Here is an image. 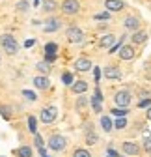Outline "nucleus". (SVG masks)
<instances>
[{
  "mask_svg": "<svg viewBox=\"0 0 151 157\" xmlns=\"http://www.w3.org/2000/svg\"><path fill=\"white\" fill-rule=\"evenodd\" d=\"M54 58H56V54H47V58H45V60H47V62H52Z\"/></svg>",
  "mask_w": 151,
  "mask_h": 157,
  "instance_id": "obj_40",
  "label": "nucleus"
},
{
  "mask_svg": "<svg viewBox=\"0 0 151 157\" xmlns=\"http://www.w3.org/2000/svg\"><path fill=\"white\" fill-rule=\"evenodd\" d=\"M144 148H145V151L151 153V140H145V142H144Z\"/></svg>",
  "mask_w": 151,
  "mask_h": 157,
  "instance_id": "obj_38",
  "label": "nucleus"
},
{
  "mask_svg": "<svg viewBox=\"0 0 151 157\" xmlns=\"http://www.w3.org/2000/svg\"><path fill=\"white\" fill-rule=\"evenodd\" d=\"M86 105H88V99H86V97H79V99H77V110H79V112H84V110H86Z\"/></svg>",
  "mask_w": 151,
  "mask_h": 157,
  "instance_id": "obj_18",
  "label": "nucleus"
},
{
  "mask_svg": "<svg viewBox=\"0 0 151 157\" xmlns=\"http://www.w3.org/2000/svg\"><path fill=\"white\" fill-rule=\"evenodd\" d=\"M112 114H114V116H125L127 114V109H114V110H112Z\"/></svg>",
  "mask_w": 151,
  "mask_h": 157,
  "instance_id": "obj_30",
  "label": "nucleus"
},
{
  "mask_svg": "<svg viewBox=\"0 0 151 157\" xmlns=\"http://www.w3.org/2000/svg\"><path fill=\"white\" fill-rule=\"evenodd\" d=\"M145 39H147V36H145L144 32H136V34L133 36V41H134V43H144Z\"/></svg>",
  "mask_w": 151,
  "mask_h": 157,
  "instance_id": "obj_21",
  "label": "nucleus"
},
{
  "mask_svg": "<svg viewBox=\"0 0 151 157\" xmlns=\"http://www.w3.org/2000/svg\"><path fill=\"white\" fill-rule=\"evenodd\" d=\"M101 99H103V97H99V95H93V97H91L93 110H95L97 114H99V112H101V109H103V103H101Z\"/></svg>",
  "mask_w": 151,
  "mask_h": 157,
  "instance_id": "obj_15",
  "label": "nucleus"
},
{
  "mask_svg": "<svg viewBox=\"0 0 151 157\" xmlns=\"http://www.w3.org/2000/svg\"><path fill=\"white\" fill-rule=\"evenodd\" d=\"M105 6H106V10H108V11H121L125 4L121 2V0H106Z\"/></svg>",
  "mask_w": 151,
  "mask_h": 157,
  "instance_id": "obj_7",
  "label": "nucleus"
},
{
  "mask_svg": "<svg viewBox=\"0 0 151 157\" xmlns=\"http://www.w3.org/2000/svg\"><path fill=\"white\" fill-rule=\"evenodd\" d=\"M108 17H110L108 13H97V15H95V19H97V21H106Z\"/></svg>",
  "mask_w": 151,
  "mask_h": 157,
  "instance_id": "obj_32",
  "label": "nucleus"
},
{
  "mask_svg": "<svg viewBox=\"0 0 151 157\" xmlns=\"http://www.w3.org/2000/svg\"><path fill=\"white\" fill-rule=\"evenodd\" d=\"M0 114H2L4 118H9V109L8 107H0Z\"/></svg>",
  "mask_w": 151,
  "mask_h": 157,
  "instance_id": "obj_33",
  "label": "nucleus"
},
{
  "mask_svg": "<svg viewBox=\"0 0 151 157\" xmlns=\"http://www.w3.org/2000/svg\"><path fill=\"white\" fill-rule=\"evenodd\" d=\"M123 151L129 153V155H136L140 150H138V146H136L134 142H125V144H123Z\"/></svg>",
  "mask_w": 151,
  "mask_h": 157,
  "instance_id": "obj_12",
  "label": "nucleus"
},
{
  "mask_svg": "<svg viewBox=\"0 0 151 157\" xmlns=\"http://www.w3.org/2000/svg\"><path fill=\"white\" fill-rule=\"evenodd\" d=\"M37 69H39L41 73H49L50 71V62H39V64H37Z\"/></svg>",
  "mask_w": 151,
  "mask_h": 157,
  "instance_id": "obj_24",
  "label": "nucleus"
},
{
  "mask_svg": "<svg viewBox=\"0 0 151 157\" xmlns=\"http://www.w3.org/2000/svg\"><path fill=\"white\" fill-rule=\"evenodd\" d=\"M93 75H95V81L99 82V78H101V71H99V67H95V69H93Z\"/></svg>",
  "mask_w": 151,
  "mask_h": 157,
  "instance_id": "obj_37",
  "label": "nucleus"
},
{
  "mask_svg": "<svg viewBox=\"0 0 151 157\" xmlns=\"http://www.w3.org/2000/svg\"><path fill=\"white\" fill-rule=\"evenodd\" d=\"M101 125H103L105 131H112V122H110L108 116H103V118H101Z\"/></svg>",
  "mask_w": 151,
  "mask_h": 157,
  "instance_id": "obj_19",
  "label": "nucleus"
},
{
  "mask_svg": "<svg viewBox=\"0 0 151 157\" xmlns=\"http://www.w3.org/2000/svg\"><path fill=\"white\" fill-rule=\"evenodd\" d=\"M138 19L136 17H127L125 19V28H129V30H136L138 28Z\"/></svg>",
  "mask_w": 151,
  "mask_h": 157,
  "instance_id": "obj_14",
  "label": "nucleus"
},
{
  "mask_svg": "<svg viewBox=\"0 0 151 157\" xmlns=\"http://www.w3.org/2000/svg\"><path fill=\"white\" fill-rule=\"evenodd\" d=\"M30 6H28V2H26V0H24V2H19L17 4V10H21V11H26Z\"/></svg>",
  "mask_w": 151,
  "mask_h": 157,
  "instance_id": "obj_31",
  "label": "nucleus"
},
{
  "mask_svg": "<svg viewBox=\"0 0 151 157\" xmlns=\"http://www.w3.org/2000/svg\"><path fill=\"white\" fill-rule=\"evenodd\" d=\"M32 45H34V39H28V41L24 43V47H32Z\"/></svg>",
  "mask_w": 151,
  "mask_h": 157,
  "instance_id": "obj_42",
  "label": "nucleus"
},
{
  "mask_svg": "<svg viewBox=\"0 0 151 157\" xmlns=\"http://www.w3.org/2000/svg\"><path fill=\"white\" fill-rule=\"evenodd\" d=\"M105 75H106L108 78H120V77H121V73H120V69H118V67H106Z\"/></svg>",
  "mask_w": 151,
  "mask_h": 157,
  "instance_id": "obj_16",
  "label": "nucleus"
},
{
  "mask_svg": "<svg viewBox=\"0 0 151 157\" xmlns=\"http://www.w3.org/2000/svg\"><path fill=\"white\" fill-rule=\"evenodd\" d=\"M0 43H2V47H4V51H6L8 54H15V52L19 51L17 41L13 39V36H9V34H4L2 37H0Z\"/></svg>",
  "mask_w": 151,
  "mask_h": 157,
  "instance_id": "obj_1",
  "label": "nucleus"
},
{
  "mask_svg": "<svg viewBox=\"0 0 151 157\" xmlns=\"http://www.w3.org/2000/svg\"><path fill=\"white\" fill-rule=\"evenodd\" d=\"M34 6H39V0H34Z\"/></svg>",
  "mask_w": 151,
  "mask_h": 157,
  "instance_id": "obj_44",
  "label": "nucleus"
},
{
  "mask_svg": "<svg viewBox=\"0 0 151 157\" xmlns=\"http://www.w3.org/2000/svg\"><path fill=\"white\" fill-rule=\"evenodd\" d=\"M17 153H19V157H32V150H30L28 146L19 148V150H17Z\"/></svg>",
  "mask_w": 151,
  "mask_h": 157,
  "instance_id": "obj_20",
  "label": "nucleus"
},
{
  "mask_svg": "<svg viewBox=\"0 0 151 157\" xmlns=\"http://www.w3.org/2000/svg\"><path fill=\"white\" fill-rule=\"evenodd\" d=\"M120 56L123 58V60H131V58L134 56V49L131 47V45H123V47L120 49Z\"/></svg>",
  "mask_w": 151,
  "mask_h": 157,
  "instance_id": "obj_10",
  "label": "nucleus"
},
{
  "mask_svg": "<svg viewBox=\"0 0 151 157\" xmlns=\"http://www.w3.org/2000/svg\"><path fill=\"white\" fill-rule=\"evenodd\" d=\"M28 127H30V131L35 135V131H37V122H35V118H34V116L28 118Z\"/></svg>",
  "mask_w": 151,
  "mask_h": 157,
  "instance_id": "obj_25",
  "label": "nucleus"
},
{
  "mask_svg": "<svg viewBox=\"0 0 151 157\" xmlns=\"http://www.w3.org/2000/svg\"><path fill=\"white\" fill-rule=\"evenodd\" d=\"M114 101H116V105H118V107L127 109V107H129V103H131V94H129V92H125V90H121V92H118V94H116Z\"/></svg>",
  "mask_w": 151,
  "mask_h": 157,
  "instance_id": "obj_4",
  "label": "nucleus"
},
{
  "mask_svg": "<svg viewBox=\"0 0 151 157\" xmlns=\"http://www.w3.org/2000/svg\"><path fill=\"white\" fill-rule=\"evenodd\" d=\"M71 90H73L75 94H84V92L88 90V82H84V81H77V82L71 86Z\"/></svg>",
  "mask_w": 151,
  "mask_h": 157,
  "instance_id": "obj_11",
  "label": "nucleus"
},
{
  "mask_svg": "<svg viewBox=\"0 0 151 157\" xmlns=\"http://www.w3.org/2000/svg\"><path fill=\"white\" fill-rule=\"evenodd\" d=\"M58 28H60L58 19H50V21H47V25H45V32H56Z\"/></svg>",
  "mask_w": 151,
  "mask_h": 157,
  "instance_id": "obj_13",
  "label": "nucleus"
},
{
  "mask_svg": "<svg viewBox=\"0 0 151 157\" xmlns=\"http://www.w3.org/2000/svg\"><path fill=\"white\" fill-rule=\"evenodd\" d=\"M80 10V4L77 2V0H64V4H62V11L65 15H75Z\"/></svg>",
  "mask_w": 151,
  "mask_h": 157,
  "instance_id": "obj_3",
  "label": "nucleus"
},
{
  "mask_svg": "<svg viewBox=\"0 0 151 157\" xmlns=\"http://www.w3.org/2000/svg\"><path fill=\"white\" fill-rule=\"evenodd\" d=\"M65 144H67V140L64 139V136H60V135H54V136L49 139V148L54 150V151H62L65 148Z\"/></svg>",
  "mask_w": 151,
  "mask_h": 157,
  "instance_id": "obj_2",
  "label": "nucleus"
},
{
  "mask_svg": "<svg viewBox=\"0 0 151 157\" xmlns=\"http://www.w3.org/2000/svg\"><path fill=\"white\" fill-rule=\"evenodd\" d=\"M75 69L77 71H90L91 69V62L88 60V58H80V60L75 62Z\"/></svg>",
  "mask_w": 151,
  "mask_h": 157,
  "instance_id": "obj_8",
  "label": "nucleus"
},
{
  "mask_svg": "<svg viewBox=\"0 0 151 157\" xmlns=\"http://www.w3.org/2000/svg\"><path fill=\"white\" fill-rule=\"evenodd\" d=\"M125 125H127V120H125L123 116L120 118V120H118L116 124H114V127H116V129H121V127H125Z\"/></svg>",
  "mask_w": 151,
  "mask_h": 157,
  "instance_id": "obj_29",
  "label": "nucleus"
},
{
  "mask_svg": "<svg viewBox=\"0 0 151 157\" xmlns=\"http://www.w3.org/2000/svg\"><path fill=\"white\" fill-rule=\"evenodd\" d=\"M67 39H69L71 43H79V41H82V39H84V34H82L80 28L71 26V28H67Z\"/></svg>",
  "mask_w": 151,
  "mask_h": 157,
  "instance_id": "obj_5",
  "label": "nucleus"
},
{
  "mask_svg": "<svg viewBox=\"0 0 151 157\" xmlns=\"http://www.w3.org/2000/svg\"><path fill=\"white\" fill-rule=\"evenodd\" d=\"M43 10L45 11H54L56 10V2H54V0H45V2H43Z\"/></svg>",
  "mask_w": 151,
  "mask_h": 157,
  "instance_id": "obj_22",
  "label": "nucleus"
},
{
  "mask_svg": "<svg viewBox=\"0 0 151 157\" xmlns=\"http://www.w3.org/2000/svg\"><path fill=\"white\" fill-rule=\"evenodd\" d=\"M35 146L37 148H43V139H41L39 135H35Z\"/></svg>",
  "mask_w": 151,
  "mask_h": 157,
  "instance_id": "obj_36",
  "label": "nucleus"
},
{
  "mask_svg": "<svg viewBox=\"0 0 151 157\" xmlns=\"http://www.w3.org/2000/svg\"><path fill=\"white\" fill-rule=\"evenodd\" d=\"M56 120V109L54 107H47L41 110V122L43 124H52Z\"/></svg>",
  "mask_w": 151,
  "mask_h": 157,
  "instance_id": "obj_6",
  "label": "nucleus"
},
{
  "mask_svg": "<svg viewBox=\"0 0 151 157\" xmlns=\"http://www.w3.org/2000/svg\"><path fill=\"white\" fill-rule=\"evenodd\" d=\"M149 105H151V99H142V101L138 103V107H140V109H144V107H149Z\"/></svg>",
  "mask_w": 151,
  "mask_h": 157,
  "instance_id": "obj_35",
  "label": "nucleus"
},
{
  "mask_svg": "<svg viewBox=\"0 0 151 157\" xmlns=\"http://www.w3.org/2000/svg\"><path fill=\"white\" fill-rule=\"evenodd\" d=\"M147 118H149V120H151V109L147 110Z\"/></svg>",
  "mask_w": 151,
  "mask_h": 157,
  "instance_id": "obj_43",
  "label": "nucleus"
},
{
  "mask_svg": "<svg viewBox=\"0 0 151 157\" xmlns=\"http://www.w3.org/2000/svg\"><path fill=\"white\" fill-rule=\"evenodd\" d=\"M56 51H58V45L56 43H47L45 45V54H56Z\"/></svg>",
  "mask_w": 151,
  "mask_h": 157,
  "instance_id": "obj_23",
  "label": "nucleus"
},
{
  "mask_svg": "<svg viewBox=\"0 0 151 157\" xmlns=\"http://www.w3.org/2000/svg\"><path fill=\"white\" fill-rule=\"evenodd\" d=\"M73 157H91V155H90V151H88V150H77Z\"/></svg>",
  "mask_w": 151,
  "mask_h": 157,
  "instance_id": "obj_28",
  "label": "nucleus"
},
{
  "mask_svg": "<svg viewBox=\"0 0 151 157\" xmlns=\"http://www.w3.org/2000/svg\"><path fill=\"white\" fill-rule=\"evenodd\" d=\"M114 41H116L114 36H105L101 41H99V45H101V47H108V49H110L112 45H114Z\"/></svg>",
  "mask_w": 151,
  "mask_h": 157,
  "instance_id": "obj_17",
  "label": "nucleus"
},
{
  "mask_svg": "<svg viewBox=\"0 0 151 157\" xmlns=\"http://www.w3.org/2000/svg\"><path fill=\"white\" fill-rule=\"evenodd\" d=\"M34 86L39 88V90H47V88L50 86V81H49L47 77H35V78H34Z\"/></svg>",
  "mask_w": 151,
  "mask_h": 157,
  "instance_id": "obj_9",
  "label": "nucleus"
},
{
  "mask_svg": "<svg viewBox=\"0 0 151 157\" xmlns=\"http://www.w3.org/2000/svg\"><path fill=\"white\" fill-rule=\"evenodd\" d=\"M123 39H125V37H121V39H120V41H118L116 45H112V47H110V52H112V54H114V51H118V47L123 43Z\"/></svg>",
  "mask_w": 151,
  "mask_h": 157,
  "instance_id": "obj_34",
  "label": "nucleus"
},
{
  "mask_svg": "<svg viewBox=\"0 0 151 157\" xmlns=\"http://www.w3.org/2000/svg\"><path fill=\"white\" fill-rule=\"evenodd\" d=\"M108 155H110V157H120L116 150H108Z\"/></svg>",
  "mask_w": 151,
  "mask_h": 157,
  "instance_id": "obj_39",
  "label": "nucleus"
},
{
  "mask_svg": "<svg viewBox=\"0 0 151 157\" xmlns=\"http://www.w3.org/2000/svg\"><path fill=\"white\" fill-rule=\"evenodd\" d=\"M37 150H39V153H41V157H49V155H47V151H45V148H37Z\"/></svg>",
  "mask_w": 151,
  "mask_h": 157,
  "instance_id": "obj_41",
  "label": "nucleus"
},
{
  "mask_svg": "<svg viewBox=\"0 0 151 157\" xmlns=\"http://www.w3.org/2000/svg\"><path fill=\"white\" fill-rule=\"evenodd\" d=\"M23 95L26 97V99H30V101H35V99H37L35 94H34V92H30V90H23Z\"/></svg>",
  "mask_w": 151,
  "mask_h": 157,
  "instance_id": "obj_27",
  "label": "nucleus"
},
{
  "mask_svg": "<svg viewBox=\"0 0 151 157\" xmlns=\"http://www.w3.org/2000/svg\"><path fill=\"white\" fill-rule=\"evenodd\" d=\"M62 81H64V84H67V86L73 84V75H71V73H64V75H62Z\"/></svg>",
  "mask_w": 151,
  "mask_h": 157,
  "instance_id": "obj_26",
  "label": "nucleus"
}]
</instances>
